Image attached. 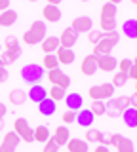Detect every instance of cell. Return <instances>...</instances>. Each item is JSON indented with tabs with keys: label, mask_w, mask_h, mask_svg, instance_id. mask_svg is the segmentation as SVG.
Listing matches in <instances>:
<instances>
[{
	"label": "cell",
	"mask_w": 137,
	"mask_h": 152,
	"mask_svg": "<svg viewBox=\"0 0 137 152\" xmlns=\"http://www.w3.org/2000/svg\"><path fill=\"white\" fill-rule=\"evenodd\" d=\"M118 40H120V34H118L116 31L112 32H105L103 34V40H99L95 46H93V57H101V55H111L112 48L118 44Z\"/></svg>",
	"instance_id": "1"
},
{
	"label": "cell",
	"mask_w": 137,
	"mask_h": 152,
	"mask_svg": "<svg viewBox=\"0 0 137 152\" xmlns=\"http://www.w3.org/2000/svg\"><path fill=\"white\" fill-rule=\"evenodd\" d=\"M67 150L69 152H88V142L84 139L73 137V139L67 141Z\"/></svg>",
	"instance_id": "21"
},
{
	"label": "cell",
	"mask_w": 137,
	"mask_h": 152,
	"mask_svg": "<svg viewBox=\"0 0 137 152\" xmlns=\"http://www.w3.org/2000/svg\"><path fill=\"white\" fill-rule=\"evenodd\" d=\"M59 40V48H65V50H73V46L76 44V40H78V34L73 31L70 27H67L63 32H61V36L57 38Z\"/></svg>",
	"instance_id": "7"
},
{
	"label": "cell",
	"mask_w": 137,
	"mask_h": 152,
	"mask_svg": "<svg viewBox=\"0 0 137 152\" xmlns=\"http://www.w3.org/2000/svg\"><path fill=\"white\" fill-rule=\"evenodd\" d=\"M95 63H97L99 70H103V72H112L118 65V59H114L112 55H101V57H95Z\"/></svg>",
	"instance_id": "10"
},
{
	"label": "cell",
	"mask_w": 137,
	"mask_h": 152,
	"mask_svg": "<svg viewBox=\"0 0 137 152\" xmlns=\"http://www.w3.org/2000/svg\"><path fill=\"white\" fill-rule=\"evenodd\" d=\"M13 133H15L19 139H23L25 142H32V127L29 126V122L25 120V118H17L15 122H13Z\"/></svg>",
	"instance_id": "5"
},
{
	"label": "cell",
	"mask_w": 137,
	"mask_h": 152,
	"mask_svg": "<svg viewBox=\"0 0 137 152\" xmlns=\"http://www.w3.org/2000/svg\"><path fill=\"white\" fill-rule=\"evenodd\" d=\"M48 97V89L44 88V86H40V84H36V86H31V89L27 91V99H31L32 103H42L44 99Z\"/></svg>",
	"instance_id": "11"
},
{
	"label": "cell",
	"mask_w": 137,
	"mask_h": 152,
	"mask_svg": "<svg viewBox=\"0 0 137 152\" xmlns=\"http://www.w3.org/2000/svg\"><path fill=\"white\" fill-rule=\"evenodd\" d=\"M99 19H116V4L114 2H105L101 6V17Z\"/></svg>",
	"instance_id": "26"
},
{
	"label": "cell",
	"mask_w": 137,
	"mask_h": 152,
	"mask_svg": "<svg viewBox=\"0 0 137 152\" xmlns=\"http://www.w3.org/2000/svg\"><path fill=\"white\" fill-rule=\"evenodd\" d=\"M120 137H122L120 133H112V135H108V145H114L116 146V142L120 141Z\"/></svg>",
	"instance_id": "41"
},
{
	"label": "cell",
	"mask_w": 137,
	"mask_h": 152,
	"mask_svg": "<svg viewBox=\"0 0 137 152\" xmlns=\"http://www.w3.org/2000/svg\"><path fill=\"white\" fill-rule=\"evenodd\" d=\"M42 15H44V21L48 23H57L61 19V12L57 6H51V4H46L44 10H42Z\"/></svg>",
	"instance_id": "15"
},
{
	"label": "cell",
	"mask_w": 137,
	"mask_h": 152,
	"mask_svg": "<svg viewBox=\"0 0 137 152\" xmlns=\"http://www.w3.org/2000/svg\"><path fill=\"white\" fill-rule=\"evenodd\" d=\"M40 48L44 51V55H50V53H55L59 50V40L57 36H46L44 40L40 42Z\"/></svg>",
	"instance_id": "14"
},
{
	"label": "cell",
	"mask_w": 137,
	"mask_h": 152,
	"mask_svg": "<svg viewBox=\"0 0 137 152\" xmlns=\"http://www.w3.org/2000/svg\"><path fill=\"white\" fill-rule=\"evenodd\" d=\"M19 55H21V48L19 50H4L2 53H0V63L4 66H8V65L15 63V61L19 59Z\"/></svg>",
	"instance_id": "19"
},
{
	"label": "cell",
	"mask_w": 137,
	"mask_h": 152,
	"mask_svg": "<svg viewBox=\"0 0 137 152\" xmlns=\"http://www.w3.org/2000/svg\"><path fill=\"white\" fill-rule=\"evenodd\" d=\"M92 27H93V21L88 15L73 19V25H70V28H73L76 34H80V32H89V31H92Z\"/></svg>",
	"instance_id": "9"
},
{
	"label": "cell",
	"mask_w": 137,
	"mask_h": 152,
	"mask_svg": "<svg viewBox=\"0 0 137 152\" xmlns=\"http://www.w3.org/2000/svg\"><path fill=\"white\" fill-rule=\"evenodd\" d=\"M57 150H59V146L53 142V139H51V137L44 142V148H42V152H57Z\"/></svg>",
	"instance_id": "38"
},
{
	"label": "cell",
	"mask_w": 137,
	"mask_h": 152,
	"mask_svg": "<svg viewBox=\"0 0 137 152\" xmlns=\"http://www.w3.org/2000/svg\"><path fill=\"white\" fill-rule=\"evenodd\" d=\"M8 76H10V74H8V69H6V66H2V69H0V84L6 82Z\"/></svg>",
	"instance_id": "42"
},
{
	"label": "cell",
	"mask_w": 137,
	"mask_h": 152,
	"mask_svg": "<svg viewBox=\"0 0 137 152\" xmlns=\"http://www.w3.org/2000/svg\"><path fill=\"white\" fill-rule=\"evenodd\" d=\"M65 103H67V110H73V112H78L80 108L84 107V99L80 93H69L65 95Z\"/></svg>",
	"instance_id": "13"
},
{
	"label": "cell",
	"mask_w": 137,
	"mask_h": 152,
	"mask_svg": "<svg viewBox=\"0 0 137 152\" xmlns=\"http://www.w3.org/2000/svg\"><path fill=\"white\" fill-rule=\"evenodd\" d=\"M99 137H101V131H97V129H92V127H88V131H86V142H97L99 145Z\"/></svg>",
	"instance_id": "34"
},
{
	"label": "cell",
	"mask_w": 137,
	"mask_h": 152,
	"mask_svg": "<svg viewBox=\"0 0 137 152\" xmlns=\"http://www.w3.org/2000/svg\"><path fill=\"white\" fill-rule=\"evenodd\" d=\"M8 101L12 104H15V107H19V104H23L27 101V93L23 89H12L10 95H8Z\"/></svg>",
	"instance_id": "25"
},
{
	"label": "cell",
	"mask_w": 137,
	"mask_h": 152,
	"mask_svg": "<svg viewBox=\"0 0 137 152\" xmlns=\"http://www.w3.org/2000/svg\"><path fill=\"white\" fill-rule=\"evenodd\" d=\"M131 65H133V61H130V59H120V61H118V65H116V69H118V72L127 74V70H130Z\"/></svg>",
	"instance_id": "36"
},
{
	"label": "cell",
	"mask_w": 137,
	"mask_h": 152,
	"mask_svg": "<svg viewBox=\"0 0 137 152\" xmlns=\"http://www.w3.org/2000/svg\"><path fill=\"white\" fill-rule=\"evenodd\" d=\"M93 152H108V146H103V145H97L95 146V150Z\"/></svg>",
	"instance_id": "45"
},
{
	"label": "cell",
	"mask_w": 137,
	"mask_h": 152,
	"mask_svg": "<svg viewBox=\"0 0 137 152\" xmlns=\"http://www.w3.org/2000/svg\"><path fill=\"white\" fill-rule=\"evenodd\" d=\"M46 38V23L44 21H34L29 27V31L23 32V42L27 46H36Z\"/></svg>",
	"instance_id": "2"
},
{
	"label": "cell",
	"mask_w": 137,
	"mask_h": 152,
	"mask_svg": "<svg viewBox=\"0 0 137 152\" xmlns=\"http://www.w3.org/2000/svg\"><path fill=\"white\" fill-rule=\"evenodd\" d=\"M103 34H105V32H101V31H89V32H88V40H89V44L95 46L99 40H103Z\"/></svg>",
	"instance_id": "37"
},
{
	"label": "cell",
	"mask_w": 137,
	"mask_h": 152,
	"mask_svg": "<svg viewBox=\"0 0 137 152\" xmlns=\"http://www.w3.org/2000/svg\"><path fill=\"white\" fill-rule=\"evenodd\" d=\"M127 101H130V107H133V108H135V104H137V95H135V93H131V97H127Z\"/></svg>",
	"instance_id": "44"
},
{
	"label": "cell",
	"mask_w": 137,
	"mask_h": 152,
	"mask_svg": "<svg viewBox=\"0 0 137 152\" xmlns=\"http://www.w3.org/2000/svg\"><path fill=\"white\" fill-rule=\"evenodd\" d=\"M4 116H6V104H4V103H0V120H2Z\"/></svg>",
	"instance_id": "46"
},
{
	"label": "cell",
	"mask_w": 137,
	"mask_h": 152,
	"mask_svg": "<svg viewBox=\"0 0 137 152\" xmlns=\"http://www.w3.org/2000/svg\"><path fill=\"white\" fill-rule=\"evenodd\" d=\"M46 78L51 82V86H57V88H63L67 89L70 86V78L67 74L63 72L61 69H53V70H48V74H46Z\"/></svg>",
	"instance_id": "6"
},
{
	"label": "cell",
	"mask_w": 137,
	"mask_h": 152,
	"mask_svg": "<svg viewBox=\"0 0 137 152\" xmlns=\"http://www.w3.org/2000/svg\"><path fill=\"white\" fill-rule=\"evenodd\" d=\"M116 152H133V142L127 139V137L122 135L120 141L116 142Z\"/></svg>",
	"instance_id": "30"
},
{
	"label": "cell",
	"mask_w": 137,
	"mask_h": 152,
	"mask_svg": "<svg viewBox=\"0 0 137 152\" xmlns=\"http://www.w3.org/2000/svg\"><path fill=\"white\" fill-rule=\"evenodd\" d=\"M50 129L46 126H38V127H34V129H32V139L34 141H38V142H46L50 139Z\"/></svg>",
	"instance_id": "27"
},
{
	"label": "cell",
	"mask_w": 137,
	"mask_h": 152,
	"mask_svg": "<svg viewBox=\"0 0 137 152\" xmlns=\"http://www.w3.org/2000/svg\"><path fill=\"white\" fill-rule=\"evenodd\" d=\"M127 82V76L126 74H122V72H116L114 76H112V82H111V86L112 88H122Z\"/></svg>",
	"instance_id": "35"
},
{
	"label": "cell",
	"mask_w": 137,
	"mask_h": 152,
	"mask_svg": "<svg viewBox=\"0 0 137 152\" xmlns=\"http://www.w3.org/2000/svg\"><path fill=\"white\" fill-rule=\"evenodd\" d=\"M122 118H124V124L127 127H131V129H135L137 127V108L133 107H127L124 112H122Z\"/></svg>",
	"instance_id": "22"
},
{
	"label": "cell",
	"mask_w": 137,
	"mask_h": 152,
	"mask_svg": "<svg viewBox=\"0 0 137 152\" xmlns=\"http://www.w3.org/2000/svg\"><path fill=\"white\" fill-rule=\"evenodd\" d=\"M122 31H124V34H126L127 38L135 40V38H137V19H135V17L126 19L124 25H122Z\"/></svg>",
	"instance_id": "23"
},
{
	"label": "cell",
	"mask_w": 137,
	"mask_h": 152,
	"mask_svg": "<svg viewBox=\"0 0 137 152\" xmlns=\"http://www.w3.org/2000/svg\"><path fill=\"white\" fill-rule=\"evenodd\" d=\"M93 120H95V116L89 112V108H80L76 112V124L82 127H92Z\"/></svg>",
	"instance_id": "16"
},
{
	"label": "cell",
	"mask_w": 137,
	"mask_h": 152,
	"mask_svg": "<svg viewBox=\"0 0 137 152\" xmlns=\"http://www.w3.org/2000/svg\"><path fill=\"white\" fill-rule=\"evenodd\" d=\"M55 57H57L59 65H73L74 63V51L73 50H65V48H59L55 51Z\"/></svg>",
	"instance_id": "20"
},
{
	"label": "cell",
	"mask_w": 137,
	"mask_h": 152,
	"mask_svg": "<svg viewBox=\"0 0 137 152\" xmlns=\"http://www.w3.org/2000/svg\"><path fill=\"white\" fill-rule=\"evenodd\" d=\"M19 137L15 135L13 131H8L6 135H4L2 142H0V152H15L17 145H19Z\"/></svg>",
	"instance_id": "8"
},
{
	"label": "cell",
	"mask_w": 137,
	"mask_h": 152,
	"mask_svg": "<svg viewBox=\"0 0 137 152\" xmlns=\"http://www.w3.org/2000/svg\"><path fill=\"white\" fill-rule=\"evenodd\" d=\"M69 137H70V133H69V127L67 126H59V127H55V131H53V142L57 146H63V145H67V141H69Z\"/></svg>",
	"instance_id": "17"
},
{
	"label": "cell",
	"mask_w": 137,
	"mask_h": 152,
	"mask_svg": "<svg viewBox=\"0 0 137 152\" xmlns=\"http://www.w3.org/2000/svg\"><path fill=\"white\" fill-rule=\"evenodd\" d=\"M17 21V12L15 10H6V12L0 13V27H12Z\"/></svg>",
	"instance_id": "24"
},
{
	"label": "cell",
	"mask_w": 137,
	"mask_h": 152,
	"mask_svg": "<svg viewBox=\"0 0 137 152\" xmlns=\"http://www.w3.org/2000/svg\"><path fill=\"white\" fill-rule=\"evenodd\" d=\"M112 104H114V108L122 114L127 107H130V101H127V97H116V99H112Z\"/></svg>",
	"instance_id": "32"
},
{
	"label": "cell",
	"mask_w": 137,
	"mask_h": 152,
	"mask_svg": "<svg viewBox=\"0 0 137 152\" xmlns=\"http://www.w3.org/2000/svg\"><path fill=\"white\" fill-rule=\"evenodd\" d=\"M2 51H4V50H2V42H0V53H2Z\"/></svg>",
	"instance_id": "48"
},
{
	"label": "cell",
	"mask_w": 137,
	"mask_h": 152,
	"mask_svg": "<svg viewBox=\"0 0 137 152\" xmlns=\"http://www.w3.org/2000/svg\"><path fill=\"white\" fill-rule=\"evenodd\" d=\"M10 10V0H0V13Z\"/></svg>",
	"instance_id": "43"
},
{
	"label": "cell",
	"mask_w": 137,
	"mask_h": 152,
	"mask_svg": "<svg viewBox=\"0 0 137 152\" xmlns=\"http://www.w3.org/2000/svg\"><path fill=\"white\" fill-rule=\"evenodd\" d=\"M80 72L84 76H93L97 72V63H95V57L93 55H86L80 63Z\"/></svg>",
	"instance_id": "12"
},
{
	"label": "cell",
	"mask_w": 137,
	"mask_h": 152,
	"mask_svg": "<svg viewBox=\"0 0 137 152\" xmlns=\"http://www.w3.org/2000/svg\"><path fill=\"white\" fill-rule=\"evenodd\" d=\"M21 78H23V82L36 86V84H40L42 78H46V70L42 69V65L31 63V65H25L21 69Z\"/></svg>",
	"instance_id": "3"
},
{
	"label": "cell",
	"mask_w": 137,
	"mask_h": 152,
	"mask_svg": "<svg viewBox=\"0 0 137 152\" xmlns=\"http://www.w3.org/2000/svg\"><path fill=\"white\" fill-rule=\"evenodd\" d=\"M19 42H17L15 36H6L4 38V48L2 50H19Z\"/></svg>",
	"instance_id": "33"
},
{
	"label": "cell",
	"mask_w": 137,
	"mask_h": 152,
	"mask_svg": "<svg viewBox=\"0 0 137 152\" xmlns=\"http://www.w3.org/2000/svg\"><path fill=\"white\" fill-rule=\"evenodd\" d=\"M89 112H92L93 116H103V114H105V101H92Z\"/></svg>",
	"instance_id": "31"
},
{
	"label": "cell",
	"mask_w": 137,
	"mask_h": 152,
	"mask_svg": "<svg viewBox=\"0 0 137 152\" xmlns=\"http://www.w3.org/2000/svg\"><path fill=\"white\" fill-rule=\"evenodd\" d=\"M126 76H127L130 80H135V78H137V66H135V63L130 66V70H127V74H126Z\"/></svg>",
	"instance_id": "40"
},
{
	"label": "cell",
	"mask_w": 137,
	"mask_h": 152,
	"mask_svg": "<svg viewBox=\"0 0 137 152\" xmlns=\"http://www.w3.org/2000/svg\"><path fill=\"white\" fill-rule=\"evenodd\" d=\"M89 97L93 99V101H108V99H112V95H114V88L108 84H99V86H92V88L88 89Z\"/></svg>",
	"instance_id": "4"
},
{
	"label": "cell",
	"mask_w": 137,
	"mask_h": 152,
	"mask_svg": "<svg viewBox=\"0 0 137 152\" xmlns=\"http://www.w3.org/2000/svg\"><path fill=\"white\" fill-rule=\"evenodd\" d=\"M63 122H65V124H73V122H76V112L67 110V112L63 114Z\"/></svg>",
	"instance_id": "39"
},
{
	"label": "cell",
	"mask_w": 137,
	"mask_h": 152,
	"mask_svg": "<svg viewBox=\"0 0 137 152\" xmlns=\"http://www.w3.org/2000/svg\"><path fill=\"white\" fill-rule=\"evenodd\" d=\"M65 95H67V91H65L63 88H57V86H51V89H48V97L51 99V101H63Z\"/></svg>",
	"instance_id": "29"
},
{
	"label": "cell",
	"mask_w": 137,
	"mask_h": 152,
	"mask_svg": "<svg viewBox=\"0 0 137 152\" xmlns=\"http://www.w3.org/2000/svg\"><path fill=\"white\" fill-rule=\"evenodd\" d=\"M55 110H57V103L51 101L50 97H46L42 103H38V112L42 116H53Z\"/></svg>",
	"instance_id": "18"
},
{
	"label": "cell",
	"mask_w": 137,
	"mask_h": 152,
	"mask_svg": "<svg viewBox=\"0 0 137 152\" xmlns=\"http://www.w3.org/2000/svg\"><path fill=\"white\" fill-rule=\"evenodd\" d=\"M2 66H4V65H2V63H0V69H2Z\"/></svg>",
	"instance_id": "49"
},
{
	"label": "cell",
	"mask_w": 137,
	"mask_h": 152,
	"mask_svg": "<svg viewBox=\"0 0 137 152\" xmlns=\"http://www.w3.org/2000/svg\"><path fill=\"white\" fill-rule=\"evenodd\" d=\"M2 127H4V122H2V120H0V131H2Z\"/></svg>",
	"instance_id": "47"
},
{
	"label": "cell",
	"mask_w": 137,
	"mask_h": 152,
	"mask_svg": "<svg viewBox=\"0 0 137 152\" xmlns=\"http://www.w3.org/2000/svg\"><path fill=\"white\" fill-rule=\"evenodd\" d=\"M42 69H44V70H53V69H59V63H57V57H55V53L44 55V59H42Z\"/></svg>",
	"instance_id": "28"
}]
</instances>
